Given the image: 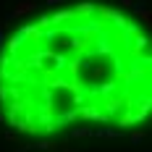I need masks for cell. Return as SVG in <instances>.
I'll use <instances>...</instances> for the list:
<instances>
[{
	"label": "cell",
	"mask_w": 152,
	"mask_h": 152,
	"mask_svg": "<svg viewBox=\"0 0 152 152\" xmlns=\"http://www.w3.org/2000/svg\"><path fill=\"white\" fill-rule=\"evenodd\" d=\"M89 55H100V58H110V61L118 55V45L113 42V34H110L107 29L97 34V39H94V45H92Z\"/></svg>",
	"instance_id": "obj_1"
},
{
	"label": "cell",
	"mask_w": 152,
	"mask_h": 152,
	"mask_svg": "<svg viewBox=\"0 0 152 152\" xmlns=\"http://www.w3.org/2000/svg\"><path fill=\"white\" fill-rule=\"evenodd\" d=\"M76 110H79V118H84V121H97V123H110L113 121L105 110H100V105H94V102H84Z\"/></svg>",
	"instance_id": "obj_2"
},
{
	"label": "cell",
	"mask_w": 152,
	"mask_h": 152,
	"mask_svg": "<svg viewBox=\"0 0 152 152\" xmlns=\"http://www.w3.org/2000/svg\"><path fill=\"white\" fill-rule=\"evenodd\" d=\"M150 110H152V94H150V92H144V94H139L137 100H134V118H137V123L147 121Z\"/></svg>",
	"instance_id": "obj_3"
},
{
	"label": "cell",
	"mask_w": 152,
	"mask_h": 152,
	"mask_svg": "<svg viewBox=\"0 0 152 152\" xmlns=\"http://www.w3.org/2000/svg\"><path fill=\"white\" fill-rule=\"evenodd\" d=\"M24 45H26V39H24V34L21 31H13V34H8L5 39H3V50L13 58V55H18L21 50H24Z\"/></svg>",
	"instance_id": "obj_4"
},
{
	"label": "cell",
	"mask_w": 152,
	"mask_h": 152,
	"mask_svg": "<svg viewBox=\"0 0 152 152\" xmlns=\"http://www.w3.org/2000/svg\"><path fill=\"white\" fill-rule=\"evenodd\" d=\"M68 39H66V45L71 47L74 53H79V55H87L89 58V53H92V42H87L81 34H66Z\"/></svg>",
	"instance_id": "obj_5"
},
{
	"label": "cell",
	"mask_w": 152,
	"mask_h": 152,
	"mask_svg": "<svg viewBox=\"0 0 152 152\" xmlns=\"http://www.w3.org/2000/svg\"><path fill=\"white\" fill-rule=\"evenodd\" d=\"M18 31L24 34V39H26L29 45H34V47L42 45V29H39L37 24H21V26H18Z\"/></svg>",
	"instance_id": "obj_6"
},
{
	"label": "cell",
	"mask_w": 152,
	"mask_h": 152,
	"mask_svg": "<svg viewBox=\"0 0 152 152\" xmlns=\"http://www.w3.org/2000/svg\"><path fill=\"white\" fill-rule=\"evenodd\" d=\"M100 110H105L107 115L113 118L118 110H123V97H113V94H105V97H100Z\"/></svg>",
	"instance_id": "obj_7"
},
{
	"label": "cell",
	"mask_w": 152,
	"mask_h": 152,
	"mask_svg": "<svg viewBox=\"0 0 152 152\" xmlns=\"http://www.w3.org/2000/svg\"><path fill=\"white\" fill-rule=\"evenodd\" d=\"M81 68H89V63H87V55H79V53H76L74 58L66 61V68H63V71H68V76H79Z\"/></svg>",
	"instance_id": "obj_8"
},
{
	"label": "cell",
	"mask_w": 152,
	"mask_h": 152,
	"mask_svg": "<svg viewBox=\"0 0 152 152\" xmlns=\"http://www.w3.org/2000/svg\"><path fill=\"white\" fill-rule=\"evenodd\" d=\"M37 11V3L34 0H16V8L11 11V18H24V16H29V13H34Z\"/></svg>",
	"instance_id": "obj_9"
},
{
	"label": "cell",
	"mask_w": 152,
	"mask_h": 152,
	"mask_svg": "<svg viewBox=\"0 0 152 152\" xmlns=\"http://www.w3.org/2000/svg\"><path fill=\"white\" fill-rule=\"evenodd\" d=\"M68 21H76L74 8H61V11H55V13L50 16V24H53V26H63V24H68Z\"/></svg>",
	"instance_id": "obj_10"
},
{
	"label": "cell",
	"mask_w": 152,
	"mask_h": 152,
	"mask_svg": "<svg viewBox=\"0 0 152 152\" xmlns=\"http://www.w3.org/2000/svg\"><path fill=\"white\" fill-rule=\"evenodd\" d=\"M24 61H26V66H29V71H39V68L45 66V55H42V45H39V47H34V50H31V53L26 55V58H24Z\"/></svg>",
	"instance_id": "obj_11"
},
{
	"label": "cell",
	"mask_w": 152,
	"mask_h": 152,
	"mask_svg": "<svg viewBox=\"0 0 152 152\" xmlns=\"http://www.w3.org/2000/svg\"><path fill=\"white\" fill-rule=\"evenodd\" d=\"M131 42H134V45H131V50H129V55H131V58H139V55L147 50V45H150V39H147L142 31H137V34L131 37Z\"/></svg>",
	"instance_id": "obj_12"
},
{
	"label": "cell",
	"mask_w": 152,
	"mask_h": 152,
	"mask_svg": "<svg viewBox=\"0 0 152 152\" xmlns=\"http://www.w3.org/2000/svg\"><path fill=\"white\" fill-rule=\"evenodd\" d=\"M94 8H97L94 3H87V0H84V3H79V5L74 8V13H76V18H79V21H87V18H92V16H94Z\"/></svg>",
	"instance_id": "obj_13"
},
{
	"label": "cell",
	"mask_w": 152,
	"mask_h": 152,
	"mask_svg": "<svg viewBox=\"0 0 152 152\" xmlns=\"http://www.w3.org/2000/svg\"><path fill=\"white\" fill-rule=\"evenodd\" d=\"M76 118H79V110L76 107H71V110H66V113H55V129H63V126H68V123H74Z\"/></svg>",
	"instance_id": "obj_14"
},
{
	"label": "cell",
	"mask_w": 152,
	"mask_h": 152,
	"mask_svg": "<svg viewBox=\"0 0 152 152\" xmlns=\"http://www.w3.org/2000/svg\"><path fill=\"white\" fill-rule=\"evenodd\" d=\"M94 89H97V100L105 97V94H115V89H118V79H107V81H102V84H94Z\"/></svg>",
	"instance_id": "obj_15"
},
{
	"label": "cell",
	"mask_w": 152,
	"mask_h": 152,
	"mask_svg": "<svg viewBox=\"0 0 152 152\" xmlns=\"http://www.w3.org/2000/svg\"><path fill=\"white\" fill-rule=\"evenodd\" d=\"M8 71H11V74H21V76H26V74H29V66H26V61H24V58L13 55V58H11V66H8ZM11 74H8V76H11Z\"/></svg>",
	"instance_id": "obj_16"
},
{
	"label": "cell",
	"mask_w": 152,
	"mask_h": 152,
	"mask_svg": "<svg viewBox=\"0 0 152 152\" xmlns=\"http://www.w3.org/2000/svg\"><path fill=\"white\" fill-rule=\"evenodd\" d=\"M134 13L142 18V24H144V26H152V11L144 5V3H134Z\"/></svg>",
	"instance_id": "obj_17"
},
{
	"label": "cell",
	"mask_w": 152,
	"mask_h": 152,
	"mask_svg": "<svg viewBox=\"0 0 152 152\" xmlns=\"http://www.w3.org/2000/svg\"><path fill=\"white\" fill-rule=\"evenodd\" d=\"M118 126H121V129L137 126V118H134V110H131V107H123V113L118 115Z\"/></svg>",
	"instance_id": "obj_18"
},
{
	"label": "cell",
	"mask_w": 152,
	"mask_h": 152,
	"mask_svg": "<svg viewBox=\"0 0 152 152\" xmlns=\"http://www.w3.org/2000/svg\"><path fill=\"white\" fill-rule=\"evenodd\" d=\"M126 24H129V18H126V16H123L121 11H113L110 21H107V26H113V29H118V31H121L123 26H126Z\"/></svg>",
	"instance_id": "obj_19"
},
{
	"label": "cell",
	"mask_w": 152,
	"mask_h": 152,
	"mask_svg": "<svg viewBox=\"0 0 152 152\" xmlns=\"http://www.w3.org/2000/svg\"><path fill=\"white\" fill-rule=\"evenodd\" d=\"M61 34V26H47L42 29V45H53V39Z\"/></svg>",
	"instance_id": "obj_20"
},
{
	"label": "cell",
	"mask_w": 152,
	"mask_h": 152,
	"mask_svg": "<svg viewBox=\"0 0 152 152\" xmlns=\"http://www.w3.org/2000/svg\"><path fill=\"white\" fill-rule=\"evenodd\" d=\"M61 147V144H55V142H50V139H42V142H34L31 144V150H42V152H55Z\"/></svg>",
	"instance_id": "obj_21"
},
{
	"label": "cell",
	"mask_w": 152,
	"mask_h": 152,
	"mask_svg": "<svg viewBox=\"0 0 152 152\" xmlns=\"http://www.w3.org/2000/svg\"><path fill=\"white\" fill-rule=\"evenodd\" d=\"M37 92H39V97H42V102H55V92L50 89V87H45L42 81L37 84Z\"/></svg>",
	"instance_id": "obj_22"
},
{
	"label": "cell",
	"mask_w": 152,
	"mask_h": 152,
	"mask_svg": "<svg viewBox=\"0 0 152 152\" xmlns=\"http://www.w3.org/2000/svg\"><path fill=\"white\" fill-rule=\"evenodd\" d=\"M71 137L74 139H89V137H94V129H89V126H76L74 131H71Z\"/></svg>",
	"instance_id": "obj_23"
},
{
	"label": "cell",
	"mask_w": 152,
	"mask_h": 152,
	"mask_svg": "<svg viewBox=\"0 0 152 152\" xmlns=\"http://www.w3.org/2000/svg\"><path fill=\"white\" fill-rule=\"evenodd\" d=\"M66 61H68V58H66V53H58V50H55V55H53V66H55V71H58V74L66 68Z\"/></svg>",
	"instance_id": "obj_24"
},
{
	"label": "cell",
	"mask_w": 152,
	"mask_h": 152,
	"mask_svg": "<svg viewBox=\"0 0 152 152\" xmlns=\"http://www.w3.org/2000/svg\"><path fill=\"white\" fill-rule=\"evenodd\" d=\"M94 137H102V139H118V137H121V131H115V129H97V131H94Z\"/></svg>",
	"instance_id": "obj_25"
},
{
	"label": "cell",
	"mask_w": 152,
	"mask_h": 152,
	"mask_svg": "<svg viewBox=\"0 0 152 152\" xmlns=\"http://www.w3.org/2000/svg\"><path fill=\"white\" fill-rule=\"evenodd\" d=\"M21 97H24V89H21V87H8V100H21Z\"/></svg>",
	"instance_id": "obj_26"
},
{
	"label": "cell",
	"mask_w": 152,
	"mask_h": 152,
	"mask_svg": "<svg viewBox=\"0 0 152 152\" xmlns=\"http://www.w3.org/2000/svg\"><path fill=\"white\" fill-rule=\"evenodd\" d=\"M87 102V97H84V92H79V94H74V100H71V105L79 107V105H84Z\"/></svg>",
	"instance_id": "obj_27"
},
{
	"label": "cell",
	"mask_w": 152,
	"mask_h": 152,
	"mask_svg": "<svg viewBox=\"0 0 152 152\" xmlns=\"http://www.w3.org/2000/svg\"><path fill=\"white\" fill-rule=\"evenodd\" d=\"M144 137H147V134H144V131H131V142H134V144H139V142H144Z\"/></svg>",
	"instance_id": "obj_28"
},
{
	"label": "cell",
	"mask_w": 152,
	"mask_h": 152,
	"mask_svg": "<svg viewBox=\"0 0 152 152\" xmlns=\"http://www.w3.org/2000/svg\"><path fill=\"white\" fill-rule=\"evenodd\" d=\"M5 102H8V87L0 84V105H5Z\"/></svg>",
	"instance_id": "obj_29"
},
{
	"label": "cell",
	"mask_w": 152,
	"mask_h": 152,
	"mask_svg": "<svg viewBox=\"0 0 152 152\" xmlns=\"http://www.w3.org/2000/svg\"><path fill=\"white\" fill-rule=\"evenodd\" d=\"M37 26H39V29H47V26H53V24H50V16H39Z\"/></svg>",
	"instance_id": "obj_30"
},
{
	"label": "cell",
	"mask_w": 152,
	"mask_h": 152,
	"mask_svg": "<svg viewBox=\"0 0 152 152\" xmlns=\"http://www.w3.org/2000/svg\"><path fill=\"white\" fill-rule=\"evenodd\" d=\"M5 142H18V131L8 129V131H5Z\"/></svg>",
	"instance_id": "obj_31"
},
{
	"label": "cell",
	"mask_w": 152,
	"mask_h": 152,
	"mask_svg": "<svg viewBox=\"0 0 152 152\" xmlns=\"http://www.w3.org/2000/svg\"><path fill=\"white\" fill-rule=\"evenodd\" d=\"M105 74V68H102V66H100V68H94V71H92V76H94V79H97V76H102Z\"/></svg>",
	"instance_id": "obj_32"
},
{
	"label": "cell",
	"mask_w": 152,
	"mask_h": 152,
	"mask_svg": "<svg viewBox=\"0 0 152 152\" xmlns=\"http://www.w3.org/2000/svg\"><path fill=\"white\" fill-rule=\"evenodd\" d=\"M47 5H63V3H66V0H45Z\"/></svg>",
	"instance_id": "obj_33"
},
{
	"label": "cell",
	"mask_w": 152,
	"mask_h": 152,
	"mask_svg": "<svg viewBox=\"0 0 152 152\" xmlns=\"http://www.w3.org/2000/svg\"><path fill=\"white\" fill-rule=\"evenodd\" d=\"M121 5H126V8H131V5H134V0H121Z\"/></svg>",
	"instance_id": "obj_34"
}]
</instances>
